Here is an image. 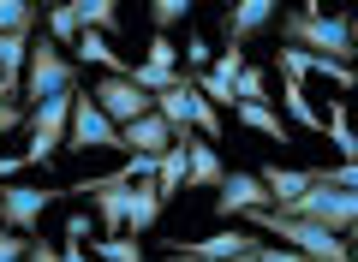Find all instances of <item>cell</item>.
Returning a JSON list of instances; mask_svg holds the SVG:
<instances>
[{"instance_id": "2e32d148", "label": "cell", "mask_w": 358, "mask_h": 262, "mask_svg": "<svg viewBox=\"0 0 358 262\" xmlns=\"http://www.w3.org/2000/svg\"><path fill=\"white\" fill-rule=\"evenodd\" d=\"M72 66H102V72H120V78H126V60H120L114 42L96 36V30H84V36L72 42Z\"/></svg>"}, {"instance_id": "277c9868", "label": "cell", "mask_w": 358, "mask_h": 262, "mask_svg": "<svg viewBox=\"0 0 358 262\" xmlns=\"http://www.w3.org/2000/svg\"><path fill=\"white\" fill-rule=\"evenodd\" d=\"M275 214V209H268ZM287 221H310V226H322V233H334V238H346V221H352V191H334L329 179H310V191L293 203V209H281Z\"/></svg>"}, {"instance_id": "d6986e66", "label": "cell", "mask_w": 358, "mask_h": 262, "mask_svg": "<svg viewBox=\"0 0 358 262\" xmlns=\"http://www.w3.org/2000/svg\"><path fill=\"white\" fill-rule=\"evenodd\" d=\"M233 113H239L245 131H257V138H268V143H287V119L268 108V101H239Z\"/></svg>"}, {"instance_id": "9c48e42d", "label": "cell", "mask_w": 358, "mask_h": 262, "mask_svg": "<svg viewBox=\"0 0 358 262\" xmlns=\"http://www.w3.org/2000/svg\"><path fill=\"white\" fill-rule=\"evenodd\" d=\"M173 250V262H233V256H245V250H257V233L251 226H221V233H209V238H179V245H167Z\"/></svg>"}, {"instance_id": "f546056e", "label": "cell", "mask_w": 358, "mask_h": 262, "mask_svg": "<svg viewBox=\"0 0 358 262\" xmlns=\"http://www.w3.org/2000/svg\"><path fill=\"white\" fill-rule=\"evenodd\" d=\"M24 250H30L24 233H6V226H0V262H24Z\"/></svg>"}, {"instance_id": "7a4b0ae2", "label": "cell", "mask_w": 358, "mask_h": 262, "mask_svg": "<svg viewBox=\"0 0 358 262\" xmlns=\"http://www.w3.org/2000/svg\"><path fill=\"white\" fill-rule=\"evenodd\" d=\"M66 89H78L72 54H60L48 36H36L30 42V60H24V78H18V96L36 108V101H48V96H66Z\"/></svg>"}, {"instance_id": "484cf974", "label": "cell", "mask_w": 358, "mask_h": 262, "mask_svg": "<svg viewBox=\"0 0 358 262\" xmlns=\"http://www.w3.org/2000/svg\"><path fill=\"white\" fill-rule=\"evenodd\" d=\"M245 66H251V60H245V48H239V42H227V48L215 54V66H209V72H215L221 84H233V78H239ZM233 101H239V96H233Z\"/></svg>"}, {"instance_id": "6da1fadb", "label": "cell", "mask_w": 358, "mask_h": 262, "mask_svg": "<svg viewBox=\"0 0 358 262\" xmlns=\"http://www.w3.org/2000/svg\"><path fill=\"white\" fill-rule=\"evenodd\" d=\"M281 30H287V48H305L317 60H341V66L352 60V30H346V18L322 13L317 0H305L299 13H287Z\"/></svg>"}, {"instance_id": "30bf717a", "label": "cell", "mask_w": 358, "mask_h": 262, "mask_svg": "<svg viewBox=\"0 0 358 262\" xmlns=\"http://www.w3.org/2000/svg\"><path fill=\"white\" fill-rule=\"evenodd\" d=\"M179 150H185V185H197V191H221L227 161H221L215 143H203V138H179Z\"/></svg>"}, {"instance_id": "8992f818", "label": "cell", "mask_w": 358, "mask_h": 262, "mask_svg": "<svg viewBox=\"0 0 358 262\" xmlns=\"http://www.w3.org/2000/svg\"><path fill=\"white\" fill-rule=\"evenodd\" d=\"M66 150L90 155V150H120V131L108 125V113L96 108L90 89H72V119H66Z\"/></svg>"}, {"instance_id": "d590c367", "label": "cell", "mask_w": 358, "mask_h": 262, "mask_svg": "<svg viewBox=\"0 0 358 262\" xmlns=\"http://www.w3.org/2000/svg\"><path fill=\"white\" fill-rule=\"evenodd\" d=\"M346 30H352V36H358V13H352V24H346Z\"/></svg>"}, {"instance_id": "836d02e7", "label": "cell", "mask_w": 358, "mask_h": 262, "mask_svg": "<svg viewBox=\"0 0 358 262\" xmlns=\"http://www.w3.org/2000/svg\"><path fill=\"white\" fill-rule=\"evenodd\" d=\"M13 125H24V108H13V101H0V131H13Z\"/></svg>"}, {"instance_id": "7402d4cb", "label": "cell", "mask_w": 358, "mask_h": 262, "mask_svg": "<svg viewBox=\"0 0 358 262\" xmlns=\"http://www.w3.org/2000/svg\"><path fill=\"white\" fill-rule=\"evenodd\" d=\"M185 18H192V0H150V36H167Z\"/></svg>"}, {"instance_id": "52a82bcc", "label": "cell", "mask_w": 358, "mask_h": 262, "mask_svg": "<svg viewBox=\"0 0 358 262\" xmlns=\"http://www.w3.org/2000/svg\"><path fill=\"white\" fill-rule=\"evenodd\" d=\"M90 96H96V108L108 113V125H114V131H126L131 119H143V113H155V96H143V89L131 84V78H120V72H102Z\"/></svg>"}, {"instance_id": "f1b7e54d", "label": "cell", "mask_w": 358, "mask_h": 262, "mask_svg": "<svg viewBox=\"0 0 358 262\" xmlns=\"http://www.w3.org/2000/svg\"><path fill=\"white\" fill-rule=\"evenodd\" d=\"M257 262H310V256H299V250L275 245V238H257Z\"/></svg>"}, {"instance_id": "3957f363", "label": "cell", "mask_w": 358, "mask_h": 262, "mask_svg": "<svg viewBox=\"0 0 358 262\" xmlns=\"http://www.w3.org/2000/svg\"><path fill=\"white\" fill-rule=\"evenodd\" d=\"M48 203H66V185H24V179H13V185H0V226L36 238Z\"/></svg>"}, {"instance_id": "7c38bea8", "label": "cell", "mask_w": 358, "mask_h": 262, "mask_svg": "<svg viewBox=\"0 0 358 262\" xmlns=\"http://www.w3.org/2000/svg\"><path fill=\"white\" fill-rule=\"evenodd\" d=\"M120 150L126 155H167L173 150V131H167L155 113H143V119H131L126 131H120Z\"/></svg>"}, {"instance_id": "ac0fdd59", "label": "cell", "mask_w": 358, "mask_h": 262, "mask_svg": "<svg viewBox=\"0 0 358 262\" xmlns=\"http://www.w3.org/2000/svg\"><path fill=\"white\" fill-rule=\"evenodd\" d=\"M72 13H78V30H96L108 42L120 36V0H72Z\"/></svg>"}, {"instance_id": "5bb4252c", "label": "cell", "mask_w": 358, "mask_h": 262, "mask_svg": "<svg viewBox=\"0 0 358 262\" xmlns=\"http://www.w3.org/2000/svg\"><path fill=\"white\" fill-rule=\"evenodd\" d=\"M162 221V197H155V179H131V203H126V233H150Z\"/></svg>"}, {"instance_id": "9a60e30c", "label": "cell", "mask_w": 358, "mask_h": 262, "mask_svg": "<svg viewBox=\"0 0 358 262\" xmlns=\"http://www.w3.org/2000/svg\"><path fill=\"white\" fill-rule=\"evenodd\" d=\"M42 36H48L60 54H72V42L84 36V30H78V13H72V0H54V6H42Z\"/></svg>"}, {"instance_id": "f35d334b", "label": "cell", "mask_w": 358, "mask_h": 262, "mask_svg": "<svg viewBox=\"0 0 358 262\" xmlns=\"http://www.w3.org/2000/svg\"><path fill=\"white\" fill-rule=\"evenodd\" d=\"M352 262H358V250H352Z\"/></svg>"}, {"instance_id": "4316f807", "label": "cell", "mask_w": 358, "mask_h": 262, "mask_svg": "<svg viewBox=\"0 0 358 262\" xmlns=\"http://www.w3.org/2000/svg\"><path fill=\"white\" fill-rule=\"evenodd\" d=\"M143 66H162V72H179V48L167 36H150V54H143Z\"/></svg>"}, {"instance_id": "ba28073f", "label": "cell", "mask_w": 358, "mask_h": 262, "mask_svg": "<svg viewBox=\"0 0 358 262\" xmlns=\"http://www.w3.org/2000/svg\"><path fill=\"white\" fill-rule=\"evenodd\" d=\"M263 209H268L263 179H257L251 167H227V179H221V191H215V214L221 221H251V214H263Z\"/></svg>"}, {"instance_id": "5b68a950", "label": "cell", "mask_w": 358, "mask_h": 262, "mask_svg": "<svg viewBox=\"0 0 358 262\" xmlns=\"http://www.w3.org/2000/svg\"><path fill=\"white\" fill-rule=\"evenodd\" d=\"M66 119H72V89H66V96L36 101V108H24V125H30V155H24V167H48V161H54V150H60V138H66Z\"/></svg>"}, {"instance_id": "4dcf8cb0", "label": "cell", "mask_w": 358, "mask_h": 262, "mask_svg": "<svg viewBox=\"0 0 358 262\" xmlns=\"http://www.w3.org/2000/svg\"><path fill=\"white\" fill-rule=\"evenodd\" d=\"M24 262H66V256H60V250H54V245H42V238H30Z\"/></svg>"}, {"instance_id": "e575fe53", "label": "cell", "mask_w": 358, "mask_h": 262, "mask_svg": "<svg viewBox=\"0 0 358 262\" xmlns=\"http://www.w3.org/2000/svg\"><path fill=\"white\" fill-rule=\"evenodd\" d=\"M346 245H358V191H352V221H346Z\"/></svg>"}, {"instance_id": "83f0119b", "label": "cell", "mask_w": 358, "mask_h": 262, "mask_svg": "<svg viewBox=\"0 0 358 262\" xmlns=\"http://www.w3.org/2000/svg\"><path fill=\"white\" fill-rule=\"evenodd\" d=\"M317 179H329L334 191H358V161H334V167H322Z\"/></svg>"}, {"instance_id": "8d00e7d4", "label": "cell", "mask_w": 358, "mask_h": 262, "mask_svg": "<svg viewBox=\"0 0 358 262\" xmlns=\"http://www.w3.org/2000/svg\"><path fill=\"white\" fill-rule=\"evenodd\" d=\"M352 138H358V119H352Z\"/></svg>"}, {"instance_id": "d6a6232c", "label": "cell", "mask_w": 358, "mask_h": 262, "mask_svg": "<svg viewBox=\"0 0 358 262\" xmlns=\"http://www.w3.org/2000/svg\"><path fill=\"white\" fill-rule=\"evenodd\" d=\"M66 238H72V245H84V238H90V214H72V221H66Z\"/></svg>"}, {"instance_id": "cb8c5ba5", "label": "cell", "mask_w": 358, "mask_h": 262, "mask_svg": "<svg viewBox=\"0 0 358 262\" xmlns=\"http://www.w3.org/2000/svg\"><path fill=\"white\" fill-rule=\"evenodd\" d=\"M275 72H281V84H305L310 78V54L305 48H281L275 54Z\"/></svg>"}, {"instance_id": "ffe728a7", "label": "cell", "mask_w": 358, "mask_h": 262, "mask_svg": "<svg viewBox=\"0 0 358 262\" xmlns=\"http://www.w3.org/2000/svg\"><path fill=\"white\" fill-rule=\"evenodd\" d=\"M281 113H287V125H305V131H322V108L305 96V84H281Z\"/></svg>"}, {"instance_id": "8fae6325", "label": "cell", "mask_w": 358, "mask_h": 262, "mask_svg": "<svg viewBox=\"0 0 358 262\" xmlns=\"http://www.w3.org/2000/svg\"><path fill=\"white\" fill-rule=\"evenodd\" d=\"M257 179H263V191H268V209L281 214V209H293V203L310 191V179H317V173H305V167H287V161H268Z\"/></svg>"}, {"instance_id": "603a6c76", "label": "cell", "mask_w": 358, "mask_h": 262, "mask_svg": "<svg viewBox=\"0 0 358 262\" xmlns=\"http://www.w3.org/2000/svg\"><path fill=\"white\" fill-rule=\"evenodd\" d=\"M90 256H102V262H143V245L131 233H120V238H96Z\"/></svg>"}, {"instance_id": "74e56055", "label": "cell", "mask_w": 358, "mask_h": 262, "mask_svg": "<svg viewBox=\"0 0 358 262\" xmlns=\"http://www.w3.org/2000/svg\"><path fill=\"white\" fill-rule=\"evenodd\" d=\"M352 54H358V36H352Z\"/></svg>"}, {"instance_id": "1f68e13d", "label": "cell", "mask_w": 358, "mask_h": 262, "mask_svg": "<svg viewBox=\"0 0 358 262\" xmlns=\"http://www.w3.org/2000/svg\"><path fill=\"white\" fill-rule=\"evenodd\" d=\"M18 173H24V155H0V185H13Z\"/></svg>"}, {"instance_id": "44dd1931", "label": "cell", "mask_w": 358, "mask_h": 262, "mask_svg": "<svg viewBox=\"0 0 358 262\" xmlns=\"http://www.w3.org/2000/svg\"><path fill=\"white\" fill-rule=\"evenodd\" d=\"M179 191H185V150L173 143V150H167L162 161H155V197H162V203H173Z\"/></svg>"}, {"instance_id": "d4e9b609", "label": "cell", "mask_w": 358, "mask_h": 262, "mask_svg": "<svg viewBox=\"0 0 358 262\" xmlns=\"http://www.w3.org/2000/svg\"><path fill=\"white\" fill-rule=\"evenodd\" d=\"M233 96L239 101H268V72L263 66H245V72L233 78Z\"/></svg>"}, {"instance_id": "e0dca14e", "label": "cell", "mask_w": 358, "mask_h": 262, "mask_svg": "<svg viewBox=\"0 0 358 262\" xmlns=\"http://www.w3.org/2000/svg\"><path fill=\"white\" fill-rule=\"evenodd\" d=\"M36 30H42V6L36 0H0V36L36 42Z\"/></svg>"}, {"instance_id": "4fadbf2b", "label": "cell", "mask_w": 358, "mask_h": 262, "mask_svg": "<svg viewBox=\"0 0 358 262\" xmlns=\"http://www.w3.org/2000/svg\"><path fill=\"white\" fill-rule=\"evenodd\" d=\"M275 0H233L227 6V42H245V36H257V30H268L275 24Z\"/></svg>"}]
</instances>
